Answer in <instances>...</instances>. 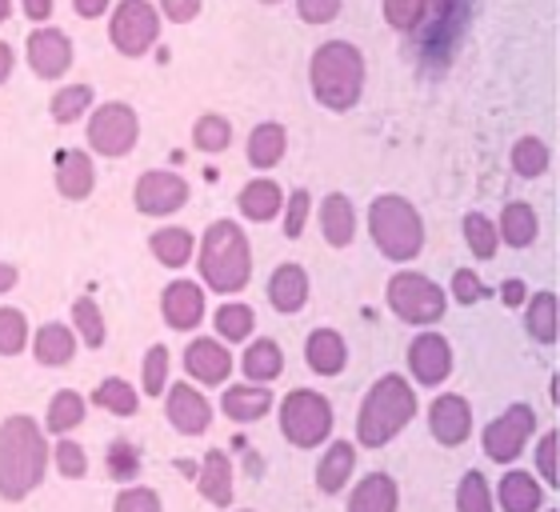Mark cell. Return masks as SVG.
Segmentation results:
<instances>
[{"label": "cell", "mask_w": 560, "mask_h": 512, "mask_svg": "<svg viewBox=\"0 0 560 512\" xmlns=\"http://www.w3.org/2000/svg\"><path fill=\"white\" fill-rule=\"evenodd\" d=\"M48 444L33 417H9L0 424V497L24 501L45 480Z\"/></svg>", "instance_id": "obj_1"}, {"label": "cell", "mask_w": 560, "mask_h": 512, "mask_svg": "<svg viewBox=\"0 0 560 512\" xmlns=\"http://www.w3.org/2000/svg\"><path fill=\"white\" fill-rule=\"evenodd\" d=\"M308 81H313L316 101L328 113H349L364 93V57L361 48L349 40H328L313 53L308 65Z\"/></svg>", "instance_id": "obj_2"}, {"label": "cell", "mask_w": 560, "mask_h": 512, "mask_svg": "<svg viewBox=\"0 0 560 512\" xmlns=\"http://www.w3.org/2000/svg\"><path fill=\"white\" fill-rule=\"evenodd\" d=\"M200 277L212 292H241L253 277V248L241 224L217 221L200 241Z\"/></svg>", "instance_id": "obj_3"}, {"label": "cell", "mask_w": 560, "mask_h": 512, "mask_svg": "<svg viewBox=\"0 0 560 512\" xmlns=\"http://www.w3.org/2000/svg\"><path fill=\"white\" fill-rule=\"evenodd\" d=\"M417 417V393H412L405 376L388 373L373 384V393L364 396L361 417H357V437L361 449H381L397 437L409 420Z\"/></svg>", "instance_id": "obj_4"}, {"label": "cell", "mask_w": 560, "mask_h": 512, "mask_svg": "<svg viewBox=\"0 0 560 512\" xmlns=\"http://www.w3.org/2000/svg\"><path fill=\"white\" fill-rule=\"evenodd\" d=\"M369 233L388 260H417L424 248V224L420 212L405 197H376L369 205Z\"/></svg>", "instance_id": "obj_5"}, {"label": "cell", "mask_w": 560, "mask_h": 512, "mask_svg": "<svg viewBox=\"0 0 560 512\" xmlns=\"http://www.w3.org/2000/svg\"><path fill=\"white\" fill-rule=\"evenodd\" d=\"M280 432H284V441L296 444V449L325 444L328 432H332V405H328L320 393H313V388H296V393H289L284 405H280Z\"/></svg>", "instance_id": "obj_6"}, {"label": "cell", "mask_w": 560, "mask_h": 512, "mask_svg": "<svg viewBox=\"0 0 560 512\" xmlns=\"http://www.w3.org/2000/svg\"><path fill=\"white\" fill-rule=\"evenodd\" d=\"M388 309L405 325H432L444 316V292L420 272H397L388 280Z\"/></svg>", "instance_id": "obj_7"}, {"label": "cell", "mask_w": 560, "mask_h": 512, "mask_svg": "<svg viewBox=\"0 0 560 512\" xmlns=\"http://www.w3.org/2000/svg\"><path fill=\"white\" fill-rule=\"evenodd\" d=\"M108 36H113L117 53L144 57L161 36V12L152 9L149 0H120L113 21H108Z\"/></svg>", "instance_id": "obj_8"}, {"label": "cell", "mask_w": 560, "mask_h": 512, "mask_svg": "<svg viewBox=\"0 0 560 512\" xmlns=\"http://www.w3.org/2000/svg\"><path fill=\"white\" fill-rule=\"evenodd\" d=\"M140 140V120L125 101H108L89 120V144L101 156H129Z\"/></svg>", "instance_id": "obj_9"}, {"label": "cell", "mask_w": 560, "mask_h": 512, "mask_svg": "<svg viewBox=\"0 0 560 512\" xmlns=\"http://www.w3.org/2000/svg\"><path fill=\"white\" fill-rule=\"evenodd\" d=\"M533 429H537L533 408L513 405L504 417H497L489 429H485V453H489L497 465H513L516 456H521V449L528 444V437H533Z\"/></svg>", "instance_id": "obj_10"}, {"label": "cell", "mask_w": 560, "mask_h": 512, "mask_svg": "<svg viewBox=\"0 0 560 512\" xmlns=\"http://www.w3.org/2000/svg\"><path fill=\"white\" fill-rule=\"evenodd\" d=\"M132 200H137V209L144 212V217H168V212L185 209L188 185H185V176L152 168V173H144L137 181V188H132Z\"/></svg>", "instance_id": "obj_11"}, {"label": "cell", "mask_w": 560, "mask_h": 512, "mask_svg": "<svg viewBox=\"0 0 560 512\" xmlns=\"http://www.w3.org/2000/svg\"><path fill=\"white\" fill-rule=\"evenodd\" d=\"M28 69L40 81H60L72 69V40L60 28H36L28 36Z\"/></svg>", "instance_id": "obj_12"}, {"label": "cell", "mask_w": 560, "mask_h": 512, "mask_svg": "<svg viewBox=\"0 0 560 512\" xmlns=\"http://www.w3.org/2000/svg\"><path fill=\"white\" fill-rule=\"evenodd\" d=\"M409 369L420 384H441L453 373V349L441 333H420L409 345Z\"/></svg>", "instance_id": "obj_13"}, {"label": "cell", "mask_w": 560, "mask_h": 512, "mask_svg": "<svg viewBox=\"0 0 560 512\" xmlns=\"http://www.w3.org/2000/svg\"><path fill=\"white\" fill-rule=\"evenodd\" d=\"M429 429L441 444H453V449L465 444L468 432H472V408H468L465 396H456V393L436 396L429 408Z\"/></svg>", "instance_id": "obj_14"}, {"label": "cell", "mask_w": 560, "mask_h": 512, "mask_svg": "<svg viewBox=\"0 0 560 512\" xmlns=\"http://www.w3.org/2000/svg\"><path fill=\"white\" fill-rule=\"evenodd\" d=\"M168 420L176 432L185 437H200L212 424V405L192 388V384H173L168 388Z\"/></svg>", "instance_id": "obj_15"}, {"label": "cell", "mask_w": 560, "mask_h": 512, "mask_svg": "<svg viewBox=\"0 0 560 512\" xmlns=\"http://www.w3.org/2000/svg\"><path fill=\"white\" fill-rule=\"evenodd\" d=\"M185 369L192 381L200 384H221L224 376L233 373V352L224 349L221 340H192L185 352Z\"/></svg>", "instance_id": "obj_16"}, {"label": "cell", "mask_w": 560, "mask_h": 512, "mask_svg": "<svg viewBox=\"0 0 560 512\" xmlns=\"http://www.w3.org/2000/svg\"><path fill=\"white\" fill-rule=\"evenodd\" d=\"M161 313L164 321L173 328H197L200 316H205V292H200V284H192V280H176V284H168L161 296Z\"/></svg>", "instance_id": "obj_17"}, {"label": "cell", "mask_w": 560, "mask_h": 512, "mask_svg": "<svg viewBox=\"0 0 560 512\" xmlns=\"http://www.w3.org/2000/svg\"><path fill=\"white\" fill-rule=\"evenodd\" d=\"M197 489H200V497L209 504H217V509H229V504H233V461H229L221 449H212V453L205 456Z\"/></svg>", "instance_id": "obj_18"}, {"label": "cell", "mask_w": 560, "mask_h": 512, "mask_svg": "<svg viewBox=\"0 0 560 512\" xmlns=\"http://www.w3.org/2000/svg\"><path fill=\"white\" fill-rule=\"evenodd\" d=\"M320 233L332 248H345L352 245V236H357V212H352V200L345 193H328L320 200Z\"/></svg>", "instance_id": "obj_19"}, {"label": "cell", "mask_w": 560, "mask_h": 512, "mask_svg": "<svg viewBox=\"0 0 560 512\" xmlns=\"http://www.w3.org/2000/svg\"><path fill=\"white\" fill-rule=\"evenodd\" d=\"M269 301L277 313H301L308 304V272L301 265H280L269 280Z\"/></svg>", "instance_id": "obj_20"}, {"label": "cell", "mask_w": 560, "mask_h": 512, "mask_svg": "<svg viewBox=\"0 0 560 512\" xmlns=\"http://www.w3.org/2000/svg\"><path fill=\"white\" fill-rule=\"evenodd\" d=\"M93 185H96V168H93V161H89V152H81V149L60 152V161H57L60 197L84 200L89 193H93Z\"/></svg>", "instance_id": "obj_21"}, {"label": "cell", "mask_w": 560, "mask_h": 512, "mask_svg": "<svg viewBox=\"0 0 560 512\" xmlns=\"http://www.w3.org/2000/svg\"><path fill=\"white\" fill-rule=\"evenodd\" d=\"M304 357H308V369L320 376H337L349 361V349H345V337L332 333V328H316L308 345H304Z\"/></svg>", "instance_id": "obj_22"}, {"label": "cell", "mask_w": 560, "mask_h": 512, "mask_svg": "<svg viewBox=\"0 0 560 512\" xmlns=\"http://www.w3.org/2000/svg\"><path fill=\"white\" fill-rule=\"evenodd\" d=\"M397 504H400L397 480L388 477V473H369L357 485V492H352L349 512H397Z\"/></svg>", "instance_id": "obj_23"}, {"label": "cell", "mask_w": 560, "mask_h": 512, "mask_svg": "<svg viewBox=\"0 0 560 512\" xmlns=\"http://www.w3.org/2000/svg\"><path fill=\"white\" fill-rule=\"evenodd\" d=\"M221 405L236 424H253V420H260L272 408V393L269 384H233Z\"/></svg>", "instance_id": "obj_24"}, {"label": "cell", "mask_w": 560, "mask_h": 512, "mask_svg": "<svg viewBox=\"0 0 560 512\" xmlns=\"http://www.w3.org/2000/svg\"><path fill=\"white\" fill-rule=\"evenodd\" d=\"M352 468H357V449H352L349 441H332L328 444V453L320 456V465H316V485H320V492H340L345 485H349Z\"/></svg>", "instance_id": "obj_25"}, {"label": "cell", "mask_w": 560, "mask_h": 512, "mask_svg": "<svg viewBox=\"0 0 560 512\" xmlns=\"http://www.w3.org/2000/svg\"><path fill=\"white\" fill-rule=\"evenodd\" d=\"M236 205H241V212H245L248 221H272L280 212V205H284V193H280L277 181H248L245 188H241V197H236Z\"/></svg>", "instance_id": "obj_26"}, {"label": "cell", "mask_w": 560, "mask_h": 512, "mask_svg": "<svg viewBox=\"0 0 560 512\" xmlns=\"http://www.w3.org/2000/svg\"><path fill=\"white\" fill-rule=\"evenodd\" d=\"M525 325H528V337H533V340H540V345H557V337H560V301H557V292H537V296L528 301Z\"/></svg>", "instance_id": "obj_27"}, {"label": "cell", "mask_w": 560, "mask_h": 512, "mask_svg": "<svg viewBox=\"0 0 560 512\" xmlns=\"http://www.w3.org/2000/svg\"><path fill=\"white\" fill-rule=\"evenodd\" d=\"M284 149H289V132H284V125H277V120L257 125L253 128V137H248V164H253V168H272V164H280Z\"/></svg>", "instance_id": "obj_28"}, {"label": "cell", "mask_w": 560, "mask_h": 512, "mask_svg": "<svg viewBox=\"0 0 560 512\" xmlns=\"http://www.w3.org/2000/svg\"><path fill=\"white\" fill-rule=\"evenodd\" d=\"M497 236H501L504 245H513V248L533 245V241H537V212H533V205H525V200H513V205L501 212Z\"/></svg>", "instance_id": "obj_29"}, {"label": "cell", "mask_w": 560, "mask_h": 512, "mask_svg": "<svg viewBox=\"0 0 560 512\" xmlns=\"http://www.w3.org/2000/svg\"><path fill=\"white\" fill-rule=\"evenodd\" d=\"M33 357L48 369H60V364H69L77 357V340H72V328L69 325H45L36 333L33 340Z\"/></svg>", "instance_id": "obj_30"}, {"label": "cell", "mask_w": 560, "mask_h": 512, "mask_svg": "<svg viewBox=\"0 0 560 512\" xmlns=\"http://www.w3.org/2000/svg\"><path fill=\"white\" fill-rule=\"evenodd\" d=\"M501 504L504 512H537L540 509V485L528 473H504L501 477Z\"/></svg>", "instance_id": "obj_31"}, {"label": "cell", "mask_w": 560, "mask_h": 512, "mask_svg": "<svg viewBox=\"0 0 560 512\" xmlns=\"http://www.w3.org/2000/svg\"><path fill=\"white\" fill-rule=\"evenodd\" d=\"M284 369V357H280V345L277 340H253L245 352V376L253 384H269L280 376Z\"/></svg>", "instance_id": "obj_32"}, {"label": "cell", "mask_w": 560, "mask_h": 512, "mask_svg": "<svg viewBox=\"0 0 560 512\" xmlns=\"http://www.w3.org/2000/svg\"><path fill=\"white\" fill-rule=\"evenodd\" d=\"M152 256L161 260V265H168V268H180V265H188V256H192V233L188 229H161V233H152Z\"/></svg>", "instance_id": "obj_33"}, {"label": "cell", "mask_w": 560, "mask_h": 512, "mask_svg": "<svg viewBox=\"0 0 560 512\" xmlns=\"http://www.w3.org/2000/svg\"><path fill=\"white\" fill-rule=\"evenodd\" d=\"M93 400L108 412H117V417H137V388L129 381H120V376H108V381L96 384Z\"/></svg>", "instance_id": "obj_34"}, {"label": "cell", "mask_w": 560, "mask_h": 512, "mask_svg": "<svg viewBox=\"0 0 560 512\" xmlns=\"http://www.w3.org/2000/svg\"><path fill=\"white\" fill-rule=\"evenodd\" d=\"M84 420V396L81 393H72V388H65V393H57L52 396V405H48V417H45V424H48V432H72L77 424Z\"/></svg>", "instance_id": "obj_35"}, {"label": "cell", "mask_w": 560, "mask_h": 512, "mask_svg": "<svg viewBox=\"0 0 560 512\" xmlns=\"http://www.w3.org/2000/svg\"><path fill=\"white\" fill-rule=\"evenodd\" d=\"M89 105H93V89H89V84H65V89L52 96L48 113H52L57 125H72V120H81L84 113H89Z\"/></svg>", "instance_id": "obj_36"}, {"label": "cell", "mask_w": 560, "mask_h": 512, "mask_svg": "<svg viewBox=\"0 0 560 512\" xmlns=\"http://www.w3.org/2000/svg\"><path fill=\"white\" fill-rule=\"evenodd\" d=\"M72 328L81 333V340L89 345V349H101V345H105L108 328H105V316H101V309H96L93 296L72 301Z\"/></svg>", "instance_id": "obj_37"}, {"label": "cell", "mask_w": 560, "mask_h": 512, "mask_svg": "<svg viewBox=\"0 0 560 512\" xmlns=\"http://www.w3.org/2000/svg\"><path fill=\"white\" fill-rule=\"evenodd\" d=\"M465 241L468 248H472V256L477 260H489V256H497V245H501V236H497V224L485 217V212H465Z\"/></svg>", "instance_id": "obj_38"}, {"label": "cell", "mask_w": 560, "mask_h": 512, "mask_svg": "<svg viewBox=\"0 0 560 512\" xmlns=\"http://www.w3.org/2000/svg\"><path fill=\"white\" fill-rule=\"evenodd\" d=\"M192 144L200 152H224L233 144V125L221 117V113H205V117L192 125Z\"/></svg>", "instance_id": "obj_39"}, {"label": "cell", "mask_w": 560, "mask_h": 512, "mask_svg": "<svg viewBox=\"0 0 560 512\" xmlns=\"http://www.w3.org/2000/svg\"><path fill=\"white\" fill-rule=\"evenodd\" d=\"M513 168L521 176H540L549 168V144L537 137H521L513 144Z\"/></svg>", "instance_id": "obj_40"}, {"label": "cell", "mask_w": 560, "mask_h": 512, "mask_svg": "<svg viewBox=\"0 0 560 512\" xmlns=\"http://www.w3.org/2000/svg\"><path fill=\"white\" fill-rule=\"evenodd\" d=\"M456 509H460V512H492L489 480L480 477L477 468H472V473H465V480H460V489H456Z\"/></svg>", "instance_id": "obj_41"}, {"label": "cell", "mask_w": 560, "mask_h": 512, "mask_svg": "<svg viewBox=\"0 0 560 512\" xmlns=\"http://www.w3.org/2000/svg\"><path fill=\"white\" fill-rule=\"evenodd\" d=\"M424 16H429V0H385V21L400 33L420 28Z\"/></svg>", "instance_id": "obj_42"}, {"label": "cell", "mask_w": 560, "mask_h": 512, "mask_svg": "<svg viewBox=\"0 0 560 512\" xmlns=\"http://www.w3.org/2000/svg\"><path fill=\"white\" fill-rule=\"evenodd\" d=\"M217 333L224 340H245L253 333V309L248 304H224L221 313H217Z\"/></svg>", "instance_id": "obj_43"}, {"label": "cell", "mask_w": 560, "mask_h": 512, "mask_svg": "<svg viewBox=\"0 0 560 512\" xmlns=\"http://www.w3.org/2000/svg\"><path fill=\"white\" fill-rule=\"evenodd\" d=\"M24 340H28V325H24V313H16V309H0V352H4V357L21 352Z\"/></svg>", "instance_id": "obj_44"}, {"label": "cell", "mask_w": 560, "mask_h": 512, "mask_svg": "<svg viewBox=\"0 0 560 512\" xmlns=\"http://www.w3.org/2000/svg\"><path fill=\"white\" fill-rule=\"evenodd\" d=\"M537 468H540V477L549 480L552 489L560 485V432H545L537 444Z\"/></svg>", "instance_id": "obj_45"}, {"label": "cell", "mask_w": 560, "mask_h": 512, "mask_svg": "<svg viewBox=\"0 0 560 512\" xmlns=\"http://www.w3.org/2000/svg\"><path fill=\"white\" fill-rule=\"evenodd\" d=\"M164 384H168V349H164V345H152L149 357H144V393L161 396Z\"/></svg>", "instance_id": "obj_46"}, {"label": "cell", "mask_w": 560, "mask_h": 512, "mask_svg": "<svg viewBox=\"0 0 560 512\" xmlns=\"http://www.w3.org/2000/svg\"><path fill=\"white\" fill-rule=\"evenodd\" d=\"M308 209H313V197H308V188H296L289 197V212H284V236L296 241L304 233V224H308Z\"/></svg>", "instance_id": "obj_47"}, {"label": "cell", "mask_w": 560, "mask_h": 512, "mask_svg": "<svg viewBox=\"0 0 560 512\" xmlns=\"http://www.w3.org/2000/svg\"><path fill=\"white\" fill-rule=\"evenodd\" d=\"M113 512H164V509H161V497H156V492L144 489V485H132V489H125L117 497Z\"/></svg>", "instance_id": "obj_48"}, {"label": "cell", "mask_w": 560, "mask_h": 512, "mask_svg": "<svg viewBox=\"0 0 560 512\" xmlns=\"http://www.w3.org/2000/svg\"><path fill=\"white\" fill-rule=\"evenodd\" d=\"M52 453H57V468L65 473V477L77 480V477H84V473H89V456H84V449L77 441H60Z\"/></svg>", "instance_id": "obj_49"}, {"label": "cell", "mask_w": 560, "mask_h": 512, "mask_svg": "<svg viewBox=\"0 0 560 512\" xmlns=\"http://www.w3.org/2000/svg\"><path fill=\"white\" fill-rule=\"evenodd\" d=\"M485 292H489V289L480 284V277L472 272V268H456V272H453V296H456V304H477Z\"/></svg>", "instance_id": "obj_50"}, {"label": "cell", "mask_w": 560, "mask_h": 512, "mask_svg": "<svg viewBox=\"0 0 560 512\" xmlns=\"http://www.w3.org/2000/svg\"><path fill=\"white\" fill-rule=\"evenodd\" d=\"M296 12L304 24H328L340 16V0H296Z\"/></svg>", "instance_id": "obj_51"}, {"label": "cell", "mask_w": 560, "mask_h": 512, "mask_svg": "<svg viewBox=\"0 0 560 512\" xmlns=\"http://www.w3.org/2000/svg\"><path fill=\"white\" fill-rule=\"evenodd\" d=\"M137 468H140L137 449H132V444H125V441L113 444V473H117L120 480H129V477H137Z\"/></svg>", "instance_id": "obj_52"}, {"label": "cell", "mask_w": 560, "mask_h": 512, "mask_svg": "<svg viewBox=\"0 0 560 512\" xmlns=\"http://www.w3.org/2000/svg\"><path fill=\"white\" fill-rule=\"evenodd\" d=\"M200 4H205V0H161V12L173 24H188L200 16Z\"/></svg>", "instance_id": "obj_53"}, {"label": "cell", "mask_w": 560, "mask_h": 512, "mask_svg": "<svg viewBox=\"0 0 560 512\" xmlns=\"http://www.w3.org/2000/svg\"><path fill=\"white\" fill-rule=\"evenodd\" d=\"M21 4H24V16L36 24H45L52 16V0H21Z\"/></svg>", "instance_id": "obj_54"}, {"label": "cell", "mask_w": 560, "mask_h": 512, "mask_svg": "<svg viewBox=\"0 0 560 512\" xmlns=\"http://www.w3.org/2000/svg\"><path fill=\"white\" fill-rule=\"evenodd\" d=\"M501 296H504V304H509V309H516V304H521L528 296V284H525V280H504V292H501Z\"/></svg>", "instance_id": "obj_55"}, {"label": "cell", "mask_w": 560, "mask_h": 512, "mask_svg": "<svg viewBox=\"0 0 560 512\" xmlns=\"http://www.w3.org/2000/svg\"><path fill=\"white\" fill-rule=\"evenodd\" d=\"M72 9L81 12L84 21H96V16H105L108 0H72Z\"/></svg>", "instance_id": "obj_56"}, {"label": "cell", "mask_w": 560, "mask_h": 512, "mask_svg": "<svg viewBox=\"0 0 560 512\" xmlns=\"http://www.w3.org/2000/svg\"><path fill=\"white\" fill-rule=\"evenodd\" d=\"M12 65H16V53H12V48L4 45V40H0V84H4L12 77Z\"/></svg>", "instance_id": "obj_57"}, {"label": "cell", "mask_w": 560, "mask_h": 512, "mask_svg": "<svg viewBox=\"0 0 560 512\" xmlns=\"http://www.w3.org/2000/svg\"><path fill=\"white\" fill-rule=\"evenodd\" d=\"M16 284V268L12 265H0V292H9Z\"/></svg>", "instance_id": "obj_58"}, {"label": "cell", "mask_w": 560, "mask_h": 512, "mask_svg": "<svg viewBox=\"0 0 560 512\" xmlns=\"http://www.w3.org/2000/svg\"><path fill=\"white\" fill-rule=\"evenodd\" d=\"M9 12H12V0H0V24L9 21Z\"/></svg>", "instance_id": "obj_59"}, {"label": "cell", "mask_w": 560, "mask_h": 512, "mask_svg": "<svg viewBox=\"0 0 560 512\" xmlns=\"http://www.w3.org/2000/svg\"><path fill=\"white\" fill-rule=\"evenodd\" d=\"M260 4H280V0H260Z\"/></svg>", "instance_id": "obj_60"}]
</instances>
